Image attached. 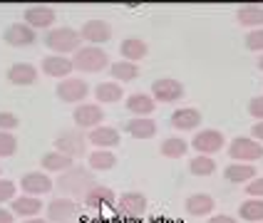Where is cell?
Instances as JSON below:
<instances>
[{
  "instance_id": "cell-1",
  "label": "cell",
  "mask_w": 263,
  "mask_h": 223,
  "mask_svg": "<svg viewBox=\"0 0 263 223\" xmlns=\"http://www.w3.org/2000/svg\"><path fill=\"white\" fill-rule=\"evenodd\" d=\"M72 67L87 74L102 72V70H109V55L104 52L102 47H97V45H87V47H80L74 52Z\"/></svg>"
},
{
  "instance_id": "cell-2",
  "label": "cell",
  "mask_w": 263,
  "mask_h": 223,
  "mask_svg": "<svg viewBox=\"0 0 263 223\" xmlns=\"http://www.w3.org/2000/svg\"><path fill=\"white\" fill-rule=\"evenodd\" d=\"M80 32L72 28H52L45 32V45L52 50V55H67V52H77L80 50Z\"/></svg>"
},
{
  "instance_id": "cell-3",
  "label": "cell",
  "mask_w": 263,
  "mask_h": 223,
  "mask_svg": "<svg viewBox=\"0 0 263 223\" xmlns=\"http://www.w3.org/2000/svg\"><path fill=\"white\" fill-rule=\"evenodd\" d=\"M58 186L65 193H70V196H80V193H87L89 189L95 186V181H92V174H89L87 169L72 166V169H67V171L58 178Z\"/></svg>"
},
{
  "instance_id": "cell-4",
  "label": "cell",
  "mask_w": 263,
  "mask_h": 223,
  "mask_svg": "<svg viewBox=\"0 0 263 223\" xmlns=\"http://www.w3.org/2000/svg\"><path fill=\"white\" fill-rule=\"evenodd\" d=\"M229 156L234 161H258L263 159V144L256 141L253 136H236L229 144Z\"/></svg>"
},
{
  "instance_id": "cell-5",
  "label": "cell",
  "mask_w": 263,
  "mask_h": 223,
  "mask_svg": "<svg viewBox=\"0 0 263 223\" xmlns=\"http://www.w3.org/2000/svg\"><path fill=\"white\" fill-rule=\"evenodd\" d=\"M191 147L196 149L199 154H204V156H214V154H219L221 149L226 147V136L219 129H201V132L194 134Z\"/></svg>"
},
{
  "instance_id": "cell-6",
  "label": "cell",
  "mask_w": 263,
  "mask_h": 223,
  "mask_svg": "<svg viewBox=\"0 0 263 223\" xmlns=\"http://www.w3.org/2000/svg\"><path fill=\"white\" fill-rule=\"evenodd\" d=\"M152 97H154V102L164 104L179 102L184 97V85L179 79H172V77H159V79L152 82Z\"/></svg>"
},
{
  "instance_id": "cell-7",
  "label": "cell",
  "mask_w": 263,
  "mask_h": 223,
  "mask_svg": "<svg viewBox=\"0 0 263 223\" xmlns=\"http://www.w3.org/2000/svg\"><path fill=\"white\" fill-rule=\"evenodd\" d=\"M55 149L62 151V154H67V156H72V159H80V156L87 151V136H82L80 129L62 132V134H58V139H55Z\"/></svg>"
},
{
  "instance_id": "cell-8",
  "label": "cell",
  "mask_w": 263,
  "mask_h": 223,
  "mask_svg": "<svg viewBox=\"0 0 263 223\" xmlns=\"http://www.w3.org/2000/svg\"><path fill=\"white\" fill-rule=\"evenodd\" d=\"M55 92H58V97L62 102L80 104V102H85V97L89 94V85L85 79H80V77H67V79H60Z\"/></svg>"
},
{
  "instance_id": "cell-9",
  "label": "cell",
  "mask_w": 263,
  "mask_h": 223,
  "mask_svg": "<svg viewBox=\"0 0 263 223\" xmlns=\"http://www.w3.org/2000/svg\"><path fill=\"white\" fill-rule=\"evenodd\" d=\"M45 211H47V218L52 223H72L80 213V206H77L74 198H55L45 206Z\"/></svg>"
},
{
  "instance_id": "cell-10",
  "label": "cell",
  "mask_w": 263,
  "mask_h": 223,
  "mask_svg": "<svg viewBox=\"0 0 263 223\" xmlns=\"http://www.w3.org/2000/svg\"><path fill=\"white\" fill-rule=\"evenodd\" d=\"M117 206L119 211L127 216V218H142L146 213V208H149V201H146V196L144 193H139V191H127V193H122L117 198Z\"/></svg>"
},
{
  "instance_id": "cell-11",
  "label": "cell",
  "mask_w": 263,
  "mask_h": 223,
  "mask_svg": "<svg viewBox=\"0 0 263 223\" xmlns=\"http://www.w3.org/2000/svg\"><path fill=\"white\" fill-rule=\"evenodd\" d=\"M77 129H95L104 121V112L100 104H77L72 112Z\"/></svg>"
},
{
  "instance_id": "cell-12",
  "label": "cell",
  "mask_w": 263,
  "mask_h": 223,
  "mask_svg": "<svg viewBox=\"0 0 263 223\" xmlns=\"http://www.w3.org/2000/svg\"><path fill=\"white\" fill-rule=\"evenodd\" d=\"M17 186L28 196H43V193L52 191V178H50L47 171H30V174H25V176L20 178Z\"/></svg>"
},
{
  "instance_id": "cell-13",
  "label": "cell",
  "mask_w": 263,
  "mask_h": 223,
  "mask_svg": "<svg viewBox=\"0 0 263 223\" xmlns=\"http://www.w3.org/2000/svg\"><path fill=\"white\" fill-rule=\"evenodd\" d=\"M23 20H25V25H30L32 30H47L50 25H55L58 15H55L52 8H47V5H32V8H28V10L23 13Z\"/></svg>"
},
{
  "instance_id": "cell-14",
  "label": "cell",
  "mask_w": 263,
  "mask_h": 223,
  "mask_svg": "<svg viewBox=\"0 0 263 223\" xmlns=\"http://www.w3.org/2000/svg\"><path fill=\"white\" fill-rule=\"evenodd\" d=\"M8 82L15 85V87H30V85H35L37 82V67L35 65H28V62H15L8 67Z\"/></svg>"
},
{
  "instance_id": "cell-15",
  "label": "cell",
  "mask_w": 263,
  "mask_h": 223,
  "mask_svg": "<svg viewBox=\"0 0 263 223\" xmlns=\"http://www.w3.org/2000/svg\"><path fill=\"white\" fill-rule=\"evenodd\" d=\"M3 40L10 47H28V45H35V30L25 23H13V25L5 28Z\"/></svg>"
},
{
  "instance_id": "cell-16",
  "label": "cell",
  "mask_w": 263,
  "mask_h": 223,
  "mask_svg": "<svg viewBox=\"0 0 263 223\" xmlns=\"http://www.w3.org/2000/svg\"><path fill=\"white\" fill-rule=\"evenodd\" d=\"M40 67L47 77H55V79H67L74 70L72 59L65 57V55H47V57H43Z\"/></svg>"
},
{
  "instance_id": "cell-17",
  "label": "cell",
  "mask_w": 263,
  "mask_h": 223,
  "mask_svg": "<svg viewBox=\"0 0 263 223\" xmlns=\"http://www.w3.org/2000/svg\"><path fill=\"white\" fill-rule=\"evenodd\" d=\"M80 37L82 40H87L89 45H100L102 43H109L112 40V28L104 23V20H87L82 30H80Z\"/></svg>"
},
{
  "instance_id": "cell-18",
  "label": "cell",
  "mask_w": 263,
  "mask_h": 223,
  "mask_svg": "<svg viewBox=\"0 0 263 223\" xmlns=\"http://www.w3.org/2000/svg\"><path fill=\"white\" fill-rule=\"evenodd\" d=\"M87 141L95 144L97 149H115L119 141H122V134H119V129H115V127H104V124H100V127L89 129Z\"/></svg>"
},
{
  "instance_id": "cell-19",
  "label": "cell",
  "mask_w": 263,
  "mask_h": 223,
  "mask_svg": "<svg viewBox=\"0 0 263 223\" xmlns=\"http://www.w3.org/2000/svg\"><path fill=\"white\" fill-rule=\"evenodd\" d=\"M124 107L132 112V117H152L154 109H157V102L152 94H144V92H137V94H129L124 99Z\"/></svg>"
},
{
  "instance_id": "cell-20",
  "label": "cell",
  "mask_w": 263,
  "mask_h": 223,
  "mask_svg": "<svg viewBox=\"0 0 263 223\" xmlns=\"http://www.w3.org/2000/svg\"><path fill=\"white\" fill-rule=\"evenodd\" d=\"M169 121L179 132H191V129H196L201 124V112L194 109V107H181V109H176L174 114H172Z\"/></svg>"
},
{
  "instance_id": "cell-21",
  "label": "cell",
  "mask_w": 263,
  "mask_h": 223,
  "mask_svg": "<svg viewBox=\"0 0 263 223\" xmlns=\"http://www.w3.org/2000/svg\"><path fill=\"white\" fill-rule=\"evenodd\" d=\"M10 206H13L15 216H23V218H35V216H40V211L45 208V204L37 198V196H28V193H23V196H15Z\"/></svg>"
},
{
  "instance_id": "cell-22",
  "label": "cell",
  "mask_w": 263,
  "mask_h": 223,
  "mask_svg": "<svg viewBox=\"0 0 263 223\" xmlns=\"http://www.w3.org/2000/svg\"><path fill=\"white\" fill-rule=\"evenodd\" d=\"M85 204L89 208H109L112 204H117V196L109 186H102V184H95L87 193H85Z\"/></svg>"
},
{
  "instance_id": "cell-23",
  "label": "cell",
  "mask_w": 263,
  "mask_h": 223,
  "mask_svg": "<svg viewBox=\"0 0 263 223\" xmlns=\"http://www.w3.org/2000/svg\"><path fill=\"white\" fill-rule=\"evenodd\" d=\"M186 213L189 216H211L214 213V208H216V201H214V196H209V193H191L189 198H186Z\"/></svg>"
},
{
  "instance_id": "cell-24",
  "label": "cell",
  "mask_w": 263,
  "mask_h": 223,
  "mask_svg": "<svg viewBox=\"0 0 263 223\" xmlns=\"http://www.w3.org/2000/svg\"><path fill=\"white\" fill-rule=\"evenodd\" d=\"M124 132L134 139H152V136H157V121L152 117H132L124 124Z\"/></svg>"
},
{
  "instance_id": "cell-25",
  "label": "cell",
  "mask_w": 263,
  "mask_h": 223,
  "mask_svg": "<svg viewBox=\"0 0 263 223\" xmlns=\"http://www.w3.org/2000/svg\"><path fill=\"white\" fill-rule=\"evenodd\" d=\"M40 164H43V169L47 171V174H65L67 169H72L74 166V159L55 149V151H47L43 159H40Z\"/></svg>"
},
{
  "instance_id": "cell-26",
  "label": "cell",
  "mask_w": 263,
  "mask_h": 223,
  "mask_svg": "<svg viewBox=\"0 0 263 223\" xmlns=\"http://www.w3.org/2000/svg\"><path fill=\"white\" fill-rule=\"evenodd\" d=\"M119 52H122V59L137 65L139 59H144L149 55V45L144 40H139V37H124L122 45H119Z\"/></svg>"
},
{
  "instance_id": "cell-27",
  "label": "cell",
  "mask_w": 263,
  "mask_h": 223,
  "mask_svg": "<svg viewBox=\"0 0 263 223\" xmlns=\"http://www.w3.org/2000/svg\"><path fill=\"white\" fill-rule=\"evenodd\" d=\"M236 20H238V25H243L249 30L263 28V8L261 5H243V8H238Z\"/></svg>"
},
{
  "instance_id": "cell-28",
  "label": "cell",
  "mask_w": 263,
  "mask_h": 223,
  "mask_svg": "<svg viewBox=\"0 0 263 223\" xmlns=\"http://www.w3.org/2000/svg\"><path fill=\"white\" fill-rule=\"evenodd\" d=\"M124 97V92H122V85L117 82H100L97 87H95V99L100 104H117L119 99Z\"/></svg>"
},
{
  "instance_id": "cell-29",
  "label": "cell",
  "mask_w": 263,
  "mask_h": 223,
  "mask_svg": "<svg viewBox=\"0 0 263 223\" xmlns=\"http://www.w3.org/2000/svg\"><path fill=\"white\" fill-rule=\"evenodd\" d=\"M87 164L92 171H109L117 166V156L112 154V149H95L87 156Z\"/></svg>"
},
{
  "instance_id": "cell-30",
  "label": "cell",
  "mask_w": 263,
  "mask_h": 223,
  "mask_svg": "<svg viewBox=\"0 0 263 223\" xmlns=\"http://www.w3.org/2000/svg\"><path fill=\"white\" fill-rule=\"evenodd\" d=\"M109 74H112L115 82H132V79L139 77V65L127 62V59H119V62L109 65Z\"/></svg>"
},
{
  "instance_id": "cell-31",
  "label": "cell",
  "mask_w": 263,
  "mask_h": 223,
  "mask_svg": "<svg viewBox=\"0 0 263 223\" xmlns=\"http://www.w3.org/2000/svg\"><path fill=\"white\" fill-rule=\"evenodd\" d=\"M223 176L234 184H246L251 178H256V166L253 164H229L223 169Z\"/></svg>"
},
{
  "instance_id": "cell-32",
  "label": "cell",
  "mask_w": 263,
  "mask_h": 223,
  "mask_svg": "<svg viewBox=\"0 0 263 223\" xmlns=\"http://www.w3.org/2000/svg\"><path fill=\"white\" fill-rule=\"evenodd\" d=\"M238 216L249 223H263V198H249L238 206Z\"/></svg>"
},
{
  "instance_id": "cell-33",
  "label": "cell",
  "mask_w": 263,
  "mask_h": 223,
  "mask_svg": "<svg viewBox=\"0 0 263 223\" xmlns=\"http://www.w3.org/2000/svg\"><path fill=\"white\" fill-rule=\"evenodd\" d=\"M186 151H189V141H184L181 136H169L161 141V154L166 159H181L186 156Z\"/></svg>"
},
{
  "instance_id": "cell-34",
  "label": "cell",
  "mask_w": 263,
  "mask_h": 223,
  "mask_svg": "<svg viewBox=\"0 0 263 223\" xmlns=\"http://www.w3.org/2000/svg\"><path fill=\"white\" fill-rule=\"evenodd\" d=\"M189 171L194 176H214L216 174V161H214V156H204V154L191 156Z\"/></svg>"
},
{
  "instance_id": "cell-35",
  "label": "cell",
  "mask_w": 263,
  "mask_h": 223,
  "mask_svg": "<svg viewBox=\"0 0 263 223\" xmlns=\"http://www.w3.org/2000/svg\"><path fill=\"white\" fill-rule=\"evenodd\" d=\"M17 151V139H15L13 132H0V159H8V156H15Z\"/></svg>"
},
{
  "instance_id": "cell-36",
  "label": "cell",
  "mask_w": 263,
  "mask_h": 223,
  "mask_svg": "<svg viewBox=\"0 0 263 223\" xmlns=\"http://www.w3.org/2000/svg\"><path fill=\"white\" fill-rule=\"evenodd\" d=\"M17 196V184L10 178H0V204H8Z\"/></svg>"
},
{
  "instance_id": "cell-37",
  "label": "cell",
  "mask_w": 263,
  "mask_h": 223,
  "mask_svg": "<svg viewBox=\"0 0 263 223\" xmlns=\"http://www.w3.org/2000/svg\"><path fill=\"white\" fill-rule=\"evenodd\" d=\"M246 47L253 50V52H261L263 55V28L249 30V35H246Z\"/></svg>"
},
{
  "instance_id": "cell-38",
  "label": "cell",
  "mask_w": 263,
  "mask_h": 223,
  "mask_svg": "<svg viewBox=\"0 0 263 223\" xmlns=\"http://www.w3.org/2000/svg\"><path fill=\"white\" fill-rule=\"evenodd\" d=\"M20 127V119L13 112H0V132H15Z\"/></svg>"
},
{
  "instance_id": "cell-39",
  "label": "cell",
  "mask_w": 263,
  "mask_h": 223,
  "mask_svg": "<svg viewBox=\"0 0 263 223\" xmlns=\"http://www.w3.org/2000/svg\"><path fill=\"white\" fill-rule=\"evenodd\" d=\"M246 193L249 198H263V176L251 178V184H246Z\"/></svg>"
},
{
  "instance_id": "cell-40",
  "label": "cell",
  "mask_w": 263,
  "mask_h": 223,
  "mask_svg": "<svg viewBox=\"0 0 263 223\" xmlns=\"http://www.w3.org/2000/svg\"><path fill=\"white\" fill-rule=\"evenodd\" d=\"M249 114L253 119L263 121V94H261V97H253V99L249 102Z\"/></svg>"
},
{
  "instance_id": "cell-41",
  "label": "cell",
  "mask_w": 263,
  "mask_h": 223,
  "mask_svg": "<svg viewBox=\"0 0 263 223\" xmlns=\"http://www.w3.org/2000/svg\"><path fill=\"white\" fill-rule=\"evenodd\" d=\"M206 223H236L234 216H226V213H211V218Z\"/></svg>"
},
{
  "instance_id": "cell-42",
  "label": "cell",
  "mask_w": 263,
  "mask_h": 223,
  "mask_svg": "<svg viewBox=\"0 0 263 223\" xmlns=\"http://www.w3.org/2000/svg\"><path fill=\"white\" fill-rule=\"evenodd\" d=\"M251 134H253V139H256V141H261L263 144V121H256V124H253V129H251Z\"/></svg>"
},
{
  "instance_id": "cell-43",
  "label": "cell",
  "mask_w": 263,
  "mask_h": 223,
  "mask_svg": "<svg viewBox=\"0 0 263 223\" xmlns=\"http://www.w3.org/2000/svg\"><path fill=\"white\" fill-rule=\"evenodd\" d=\"M0 223H15V213H13V211L0 208Z\"/></svg>"
},
{
  "instance_id": "cell-44",
  "label": "cell",
  "mask_w": 263,
  "mask_h": 223,
  "mask_svg": "<svg viewBox=\"0 0 263 223\" xmlns=\"http://www.w3.org/2000/svg\"><path fill=\"white\" fill-rule=\"evenodd\" d=\"M23 223H47L45 218H40V216H35V218H25Z\"/></svg>"
},
{
  "instance_id": "cell-45",
  "label": "cell",
  "mask_w": 263,
  "mask_h": 223,
  "mask_svg": "<svg viewBox=\"0 0 263 223\" xmlns=\"http://www.w3.org/2000/svg\"><path fill=\"white\" fill-rule=\"evenodd\" d=\"M256 65H258V70H261V72H263V55H261V57H258V62H256Z\"/></svg>"
}]
</instances>
